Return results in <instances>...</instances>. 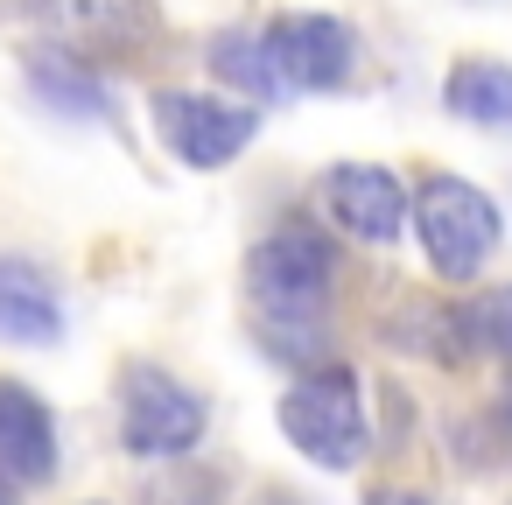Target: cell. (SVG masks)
I'll return each instance as SVG.
<instances>
[{"instance_id":"obj_1","label":"cell","mask_w":512,"mask_h":505,"mask_svg":"<svg viewBox=\"0 0 512 505\" xmlns=\"http://www.w3.org/2000/svg\"><path fill=\"white\" fill-rule=\"evenodd\" d=\"M337 288V246L323 225H281L246 253V302L267 323V351L295 358V337L316 330Z\"/></svg>"},{"instance_id":"obj_2","label":"cell","mask_w":512,"mask_h":505,"mask_svg":"<svg viewBox=\"0 0 512 505\" xmlns=\"http://www.w3.org/2000/svg\"><path fill=\"white\" fill-rule=\"evenodd\" d=\"M281 435H288L316 470H351V463H365V449H372V421H365L358 372L337 365V358L309 365V372L281 393Z\"/></svg>"},{"instance_id":"obj_3","label":"cell","mask_w":512,"mask_h":505,"mask_svg":"<svg viewBox=\"0 0 512 505\" xmlns=\"http://www.w3.org/2000/svg\"><path fill=\"white\" fill-rule=\"evenodd\" d=\"M414 239H421V253H428V267L442 281H477L491 267L498 239H505V218H498V204L477 183L428 176L414 190Z\"/></svg>"},{"instance_id":"obj_4","label":"cell","mask_w":512,"mask_h":505,"mask_svg":"<svg viewBox=\"0 0 512 505\" xmlns=\"http://www.w3.org/2000/svg\"><path fill=\"white\" fill-rule=\"evenodd\" d=\"M211 428V407L197 386H183L162 365H127L120 379V442L127 456H190Z\"/></svg>"},{"instance_id":"obj_5","label":"cell","mask_w":512,"mask_h":505,"mask_svg":"<svg viewBox=\"0 0 512 505\" xmlns=\"http://www.w3.org/2000/svg\"><path fill=\"white\" fill-rule=\"evenodd\" d=\"M155 134L162 148L183 162V169H225L253 148L260 134V113L232 106V99H211V92H155Z\"/></svg>"},{"instance_id":"obj_6","label":"cell","mask_w":512,"mask_h":505,"mask_svg":"<svg viewBox=\"0 0 512 505\" xmlns=\"http://www.w3.org/2000/svg\"><path fill=\"white\" fill-rule=\"evenodd\" d=\"M323 211L337 232L365 239V246H393L414 225V197L386 162H337L323 169Z\"/></svg>"},{"instance_id":"obj_7","label":"cell","mask_w":512,"mask_h":505,"mask_svg":"<svg viewBox=\"0 0 512 505\" xmlns=\"http://www.w3.org/2000/svg\"><path fill=\"white\" fill-rule=\"evenodd\" d=\"M260 36H267L281 78H288L295 92H337V85H351V71H358V36H351V22H337V15H281V22H267Z\"/></svg>"},{"instance_id":"obj_8","label":"cell","mask_w":512,"mask_h":505,"mask_svg":"<svg viewBox=\"0 0 512 505\" xmlns=\"http://www.w3.org/2000/svg\"><path fill=\"white\" fill-rule=\"evenodd\" d=\"M43 22L92 57H127L155 36V0H36Z\"/></svg>"},{"instance_id":"obj_9","label":"cell","mask_w":512,"mask_h":505,"mask_svg":"<svg viewBox=\"0 0 512 505\" xmlns=\"http://www.w3.org/2000/svg\"><path fill=\"white\" fill-rule=\"evenodd\" d=\"M57 414L22 379H0V477L8 484H50L57 477Z\"/></svg>"},{"instance_id":"obj_10","label":"cell","mask_w":512,"mask_h":505,"mask_svg":"<svg viewBox=\"0 0 512 505\" xmlns=\"http://www.w3.org/2000/svg\"><path fill=\"white\" fill-rule=\"evenodd\" d=\"M57 337H64L57 281L22 253H0V344H57Z\"/></svg>"},{"instance_id":"obj_11","label":"cell","mask_w":512,"mask_h":505,"mask_svg":"<svg viewBox=\"0 0 512 505\" xmlns=\"http://www.w3.org/2000/svg\"><path fill=\"white\" fill-rule=\"evenodd\" d=\"M442 106L463 120V127H484V134H512V64L498 57H463L442 85Z\"/></svg>"},{"instance_id":"obj_12","label":"cell","mask_w":512,"mask_h":505,"mask_svg":"<svg viewBox=\"0 0 512 505\" xmlns=\"http://www.w3.org/2000/svg\"><path fill=\"white\" fill-rule=\"evenodd\" d=\"M204 64H211L218 85H239V92L260 99V106H267V99L281 106V99L295 92V85L281 78V64H274V50H267L260 29H225V36H211V57H204Z\"/></svg>"},{"instance_id":"obj_13","label":"cell","mask_w":512,"mask_h":505,"mask_svg":"<svg viewBox=\"0 0 512 505\" xmlns=\"http://www.w3.org/2000/svg\"><path fill=\"white\" fill-rule=\"evenodd\" d=\"M29 92H36L57 120H106V85H99L78 57L36 50V57H29Z\"/></svg>"},{"instance_id":"obj_14","label":"cell","mask_w":512,"mask_h":505,"mask_svg":"<svg viewBox=\"0 0 512 505\" xmlns=\"http://www.w3.org/2000/svg\"><path fill=\"white\" fill-rule=\"evenodd\" d=\"M470 316V337L477 344H491V351H505L512 358V288H491L477 309H463Z\"/></svg>"},{"instance_id":"obj_15","label":"cell","mask_w":512,"mask_h":505,"mask_svg":"<svg viewBox=\"0 0 512 505\" xmlns=\"http://www.w3.org/2000/svg\"><path fill=\"white\" fill-rule=\"evenodd\" d=\"M365 505H428V498H421V491H400V484H393V491H372Z\"/></svg>"},{"instance_id":"obj_16","label":"cell","mask_w":512,"mask_h":505,"mask_svg":"<svg viewBox=\"0 0 512 505\" xmlns=\"http://www.w3.org/2000/svg\"><path fill=\"white\" fill-rule=\"evenodd\" d=\"M498 414H505V428H512V386H505V400H498Z\"/></svg>"},{"instance_id":"obj_17","label":"cell","mask_w":512,"mask_h":505,"mask_svg":"<svg viewBox=\"0 0 512 505\" xmlns=\"http://www.w3.org/2000/svg\"><path fill=\"white\" fill-rule=\"evenodd\" d=\"M0 505H15V498H8V477H0Z\"/></svg>"},{"instance_id":"obj_18","label":"cell","mask_w":512,"mask_h":505,"mask_svg":"<svg viewBox=\"0 0 512 505\" xmlns=\"http://www.w3.org/2000/svg\"><path fill=\"white\" fill-rule=\"evenodd\" d=\"M267 505H295V498H267Z\"/></svg>"}]
</instances>
